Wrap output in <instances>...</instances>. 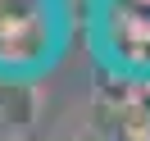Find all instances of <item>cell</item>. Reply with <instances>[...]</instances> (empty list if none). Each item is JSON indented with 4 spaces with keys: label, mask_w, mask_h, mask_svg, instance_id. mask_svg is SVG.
Wrapping results in <instances>:
<instances>
[{
    "label": "cell",
    "mask_w": 150,
    "mask_h": 141,
    "mask_svg": "<svg viewBox=\"0 0 150 141\" xmlns=\"http://www.w3.org/2000/svg\"><path fill=\"white\" fill-rule=\"evenodd\" d=\"M73 41L68 0H0V82L32 86L55 73Z\"/></svg>",
    "instance_id": "1"
},
{
    "label": "cell",
    "mask_w": 150,
    "mask_h": 141,
    "mask_svg": "<svg viewBox=\"0 0 150 141\" xmlns=\"http://www.w3.org/2000/svg\"><path fill=\"white\" fill-rule=\"evenodd\" d=\"M82 37L109 77L150 86V0H86Z\"/></svg>",
    "instance_id": "2"
}]
</instances>
